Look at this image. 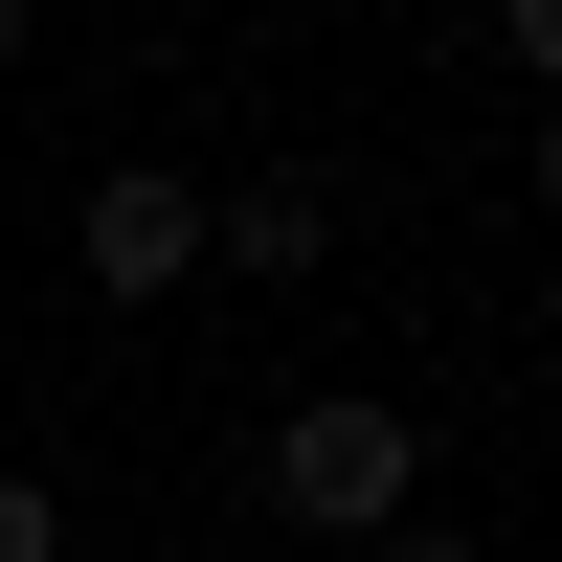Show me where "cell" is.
Here are the masks:
<instances>
[{
  "label": "cell",
  "instance_id": "obj_2",
  "mask_svg": "<svg viewBox=\"0 0 562 562\" xmlns=\"http://www.w3.org/2000/svg\"><path fill=\"white\" fill-rule=\"evenodd\" d=\"M180 270H203V180H180V158H113V180H90V293L158 315Z\"/></svg>",
  "mask_w": 562,
  "mask_h": 562
},
{
  "label": "cell",
  "instance_id": "obj_5",
  "mask_svg": "<svg viewBox=\"0 0 562 562\" xmlns=\"http://www.w3.org/2000/svg\"><path fill=\"white\" fill-rule=\"evenodd\" d=\"M383 562H473V540H428V518H383Z\"/></svg>",
  "mask_w": 562,
  "mask_h": 562
},
{
  "label": "cell",
  "instance_id": "obj_6",
  "mask_svg": "<svg viewBox=\"0 0 562 562\" xmlns=\"http://www.w3.org/2000/svg\"><path fill=\"white\" fill-rule=\"evenodd\" d=\"M0 68H23V23H0Z\"/></svg>",
  "mask_w": 562,
  "mask_h": 562
},
{
  "label": "cell",
  "instance_id": "obj_1",
  "mask_svg": "<svg viewBox=\"0 0 562 562\" xmlns=\"http://www.w3.org/2000/svg\"><path fill=\"white\" fill-rule=\"evenodd\" d=\"M248 495L293 540H383V518H428V450H405V405H360V383H315V405H270V450H248Z\"/></svg>",
  "mask_w": 562,
  "mask_h": 562
},
{
  "label": "cell",
  "instance_id": "obj_4",
  "mask_svg": "<svg viewBox=\"0 0 562 562\" xmlns=\"http://www.w3.org/2000/svg\"><path fill=\"white\" fill-rule=\"evenodd\" d=\"M0 562H68V495L45 473H0Z\"/></svg>",
  "mask_w": 562,
  "mask_h": 562
},
{
  "label": "cell",
  "instance_id": "obj_3",
  "mask_svg": "<svg viewBox=\"0 0 562 562\" xmlns=\"http://www.w3.org/2000/svg\"><path fill=\"white\" fill-rule=\"evenodd\" d=\"M315 248H338V203H315V180H225V203H203V270H248V293H293Z\"/></svg>",
  "mask_w": 562,
  "mask_h": 562
}]
</instances>
